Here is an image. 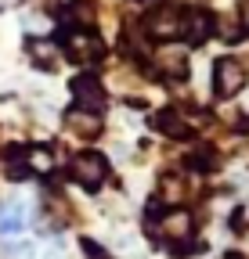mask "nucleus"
<instances>
[{
	"instance_id": "nucleus-1",
	"label": "nucleus",
	"mask_w": 249,
	"mask_h": 259,
	"mask_svg": "<svg viewBox=\"0 0 249 259\" xmlns=\"http://www.w3.org/2000/svg\"><path fill=\"white\" fill-rule=\"evenodd\" d=\"M105 173H109V166H105V158H101L98 151H83V155L73 158V177H76L87 191H98V187L105 184Z\"/></svg>"
},
{
	"instance_id": "nucleus-2",
	"label": "nucleus",
	"mask_w": 249,
	"mask_h": 259,
	"mask_svg": "<svg viewBox=\"0 0 249 259\" xmlns=\"http://www.w3.org/2000/svg\"><path fill=\"white\" fill-rule=\"evenodd\" d=\"M245 87V69H242V61L235 58H224V61H217V69H213V90L221 94V97H231Z\"/></svg>"
},
{
	"instance_id": "nucleus-3",
	"label": "nucleus",
	"mask_w": 249,
	"mask_h": 259,
	"mask_svg": "<svg viewBox=\"0 0 249 259\" xmlns=\"http://www.w3.org/2000/svg\"><path fill=\"white\" fill-rule=\"evenodd\" d=\"M25 223H29V205L22 198H15L0 209V234H22Z\"/></svg>"
},
{
	"instance_id": "nucleus-4",
	"label": "nucleus",
	"mask_w": 249,
	"mask_h": 259,
	"mask_svg": "<svg viewBox=\"0 0 249 259\" xmlns=\"http://www.w3.org/2000/svg\"><path fill=\"white\" fill-rule=\"evenodd\" d=\"M73 94H76V101H80L83 108H90V112H98V108L105 105V90H101V83H98L94 76H80V79L73 83Z\"/></svg>"
},
{
	"instance_id": "nucleus-5",
	"label": "nucleus",
	"mask_w": 249,
	"mask_h": 259,
	"mask_svg": "<svg viewBox=\"0 0 249 259\" xmlns=\"http://www.w3.org/2000/svg\"><path fill=\"white\" fill-rule=\"evenodd\" d=\"M181 15L177 11H155L152 18H148V32H155L159 40H166V36H177L181 32Z\"/></svg>"
},
{
	"instance_id": "nucleus-6",
	"label": "nucleus",
	"mask_w": 249,
	"mask_h": 259,
	"mask_svg": "<svg viewBox=\"0 0 249 259\" xmlns=\"http://www.w3.org/2000/svg\"><path fill=\"white\" fill-rule=\"evenodd\" d=\"M65 44H69V54H73L76 61H90V58H98V54H101V44L90 36V32H73Z\"/></svg>"
},
{
	"instance_id": "nucleus-7",
	"label": "nucleus",
	"mask_w": 249,
	"mask_h": 259,
	"mask_svg": "<svg viewBox=\"0 0 249 259\" xmlns=\"http://www.w3.org/2000/svg\"><path fill=\"white\" fill-rule=\"evenodd\" d=\"M209 29H213V22H209V15H206V11L188 15V18H184V25H181V32H184V36H188L192 44H206Z\"/></svg>"
},
{
	"instance_id": "nucleus-8",
	"label": "nucleus",
	"mask_w": 249,
	"mask_h": 259,
	"mask_svg": "<svg viewBox=\"0 0 249 259\" xmlns=\"http://www.w3.org/2000/svg\"><path fill=\"white\" fill-rule=\"evenodd\" d=\"M163 234H166L170 241H188V238H192V216H188V212H173V216H166Z\"/></svg>"
},
{
	"instance_id": "nucleus-9",
	"label": "nucleus",
	"mask_w": 249,
	"mask_h": 259,
	"mask_svg": "<svg viewBox=\"0 0 249 259\" xmlns=\"http://www.w3.org/2000/svg\"><path fill=\"white\" fill-rule=\"evenodd\" d=\"M69 126L83 137H98L101 134V119L94 112H69Z\"/></svg>"
},
{
	"instance_id": "nucleus-10",
	"label": "nucleus",
	"mask_w": 249,
	"mask_h": 259,
	"mask_svg": "<svg viewBox=\"0 0 249 259\" xmlns=\"http://www.w3.org/2000/svg\"><path fill=\"white\" fill-rule=\"evenodd\" d=\"M155 126H159L163 134H170V137H184V134H188V126H184L173 112H159V115H155Z\"/></svg>"
},
{
	"instance_id": "nucleus-11",
	"label": "nucleus",
	"mask_w": 249,
	"mask_h": 259,
	"mask_svg": "<svg viewBox=\"0 0 249 259\" xmlns=\"http://www.w3.org/2000/svg\"><path fill=\"white\" fill-rule=\"evenodd\" d=\"M29 166H33L37 173H47V169L54 166V162H51V155H47L44 148H33V151H29Z\"/></svg>"
},
{
	"instance_id": "nucleus-12",
	"label": "nucleus",
	"mask_w": 249,
	"mask_h": 259,
	"mask_svg": "<svg viewBox=\"0 0 249 259\" xmlns=\"http://www.w3.org/2000/svg\"><path fill=\"white\" fill-rule=\"evenodd\" d=\"M8 255H11V259H33L37 248L29 245V241H15V245H8Z\"/></svg>"
},
{
	"instance_id": "nucleus-13",
	"label": "nucleus",
	"mask_w": 249,
	"mask_h": 259,
	"mask_svg": "<svg viewBox=\"0 0 249 259\" xmlns=\"http://www.w3.org/2000/svg\"><path fill=\"white\" fill-rule=\"evenodd\" d=\"M44 259H65V245H61V241H54V245L44 252Z\"/></svg>"
},
{
	"instance_id": "nucleus-14",
	"label": "nucleus",
	"mask_w": 249,
	"mask_h": 259,
	"mask_svg": "<svg viewBox=\"0 0 249 259\" xmlns=\"http://www.w3.org/2000/svg\"><path fill=\"white\" fill-rule=\"evenodd\" d=\"M242 18H245V25H249V0H242Z\"/></svg>"
}]
</instances>
